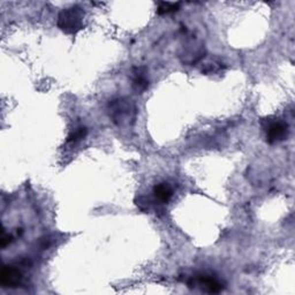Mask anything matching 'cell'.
<instances>
[{
	"instance_id": "cell-1",
	"label": "cell",
	"mask_w": 295,
	"mask_h": 295,
	"mask_svg": "<svg viewBox=\"0 0 295 295\" xmlns=\"http://www.w3.org/2000/svg\"><path fill=\"white\" fill-rule=\"evenodd\" d=\"M108 111H110V117L118 126H130L135 121L136 117V108L131 100L119 98L110 101L108 104Z\"/></svg>"
},
{
	"instance_id": "cell-2",
	"label": "cell",
	"mask_w": 295,
	"mask_h": 295,
	"mask_svg": "<svg viewBox=\"0 0 295 295\" xmlns=\"http://www.w3.org/2000/svg\"><path fill=\"white\" fill-rule=\"evenodd\" d=\"M58 28L66 33H76L83 28V12L77 6L66 8L58 16Z\"/></svg>"
},
{
	"instance_id": "cell-3",
	"label": "cell",
	"mask_w": 295,
	"mask_h": 295,
	"mask_svg": "<svg viewBox=\"0 0 295 295\" xmlns=\"http://www.w3.org/2000/svg\"><path fill=\"white\" fill-rule=\"evenodd\" d=\"M266 138L269 143H277L285 140L288 134V125L283 121H267V126L265 127Z\"/></svg>"
},
{
	"instance_id": "cell-4",
	"label": "cell",
	"mask_w": 295,
	"mask_h": 295,
	"mask_svg": "<svg viewBox=\"0 0 295 295\" xmlns=\"http://www.w3.org/2000/svg\"><path fill=\"white\" fill-rule=\"evenodd\" d=\"M22 273L19 270V267L6 265L2 267L1 273H0V284L2 287L15 288L21 284Z\"/></svg>"
},
{
	"instance_id": "cell-5",
	"label": "cell",
	"mask_w": 295,
	"mask_h": 295,
	"mask_svg": "<svg viewBox=\"0 0 295 295\" xmlns=\"http://www.w3.org/2000/svg\"><path fill=\"white\" fill-rule=\"evenodd\" d=\"M198 281L209 293H219L223 290V285L220 284V281L212 276H199Z\"/></svg>"
},
{
	"instance_id": "cell-6",
	"label": "cell",
	"mask_w": 295,
	"mask_h": 295,
	"mask_svg": "<svg viewBox=\"0 0 295 295\" xmlns=\"http://www.w3.org/2000/svg\"><path fill=\"white\" fill-rule=\"evenodd\" d=\"M154 194L159 201L167 203L173 196V189L171 186L166 182H162V184L156 185L154 187Z\"/></svg>"
},
{
	"instance_id": "cell-7",
	"label": "cell",
	"mask_w": 295,
	"mask_h": 295,
	"mask_svg": "<svg viewBox=\"0 0 295 295\" xmlns=\"http://www.w3.org/2000/svg\"><path fill=\"white\" fill-rule=\"evenodd\" d=\"M142 68H136L134 72V79H133V83L134 87L136 88L137 91H144L147 89L149 86V81L147 79V75Z\"/></svg>"
},
{
	"instance_id": "cell-8",
	"label": "cell",
	"mask_w": 295,
	"mask_h": 295,
	"mask_svg": "<svg viewBox=\"0 0 295 295\" xmlns=\"http://www.w3.org/2000/svg\"><path fill=\"white\" fill-rule=\"evenodd\" d=\"M88 134V130L86 127H77L75 130L70 131V134L68 135V137H67V143H77V142H80L81 140H83L84 137L87 136Z\"/></svg>"
},
{
	"instance_id": "cell-9",
	"label": "cell",
	"mask_w": 295,
	"mask_h": 295,
	"mask_svg": "<svg viewBox=\"0 0 295 295\" xmlns=\"http://www.w3.org/2000/svg\"><path fill=\"white\" fill-rule=\"evenodd\" d=\"M180 4H172V2H161L158 6L157 13L159 15L169 14V13L176 12L179 9Z\"/></svg>"
},
{
	"instance_id": "cell-10",
	"label": "cell",
	"mask_w": 295,
	"mask_h": 295,
	"mask_svg": "<svg viewBox=\"0 0 295 295\" xmlns=\"http://www.w3.org/2000/svg\"><path fill=\"white\" fill-rule=\"evenodd\" d=\"M12 242V236H9L6 234L5 229H2V236H1V247L2 248H5V247H7L9 243Z\"/></svg>"
}]
</instances>
